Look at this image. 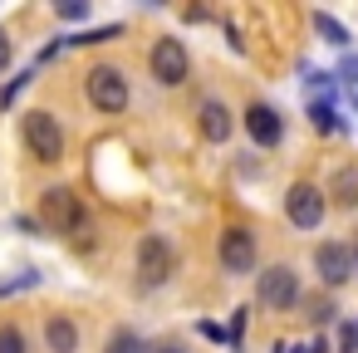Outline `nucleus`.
<instances>
[{
    "label": "nucleus",
    "mask_w": 358,
    "mask_h": 353,
    "mask_svg": "<svg viewBox=\"0 0 358 353\" xmlns=\"http://www.w3.org/2000/svg\"><path fill=\"white\" fill-rule=\"evenodd\" d=\"M309 123H314L324 138L348 133V118H338V103H319V99H309Z\"/></svg>",
    "instance_id": "13"
},
{
    "label": "nucleus",
    "mask_w": 358,
    "mask_h": 353,
    "mask_svg": "<svg viewBox=\"0 0 358 353\" xmlns=\"http://www.w3.org/2000/svg\"><path fill=\"white\" fill-rule=\"evenodd\" d=\"M353 255H358V245H353Z\"/></svg>",
    "instance_id": "31"
},
{
    "label": "nucleus",
    "mask_w": 358,
    "mask_h": 353,
    "mask_svg": "<svg viewBox=\"0 0 358 353\" xmlns=\"http://www.w3.org/2000/svg\"><path fill=\"white\" fill-rule=\"evenodd\" d=\"M255 299L265 304V309H294L299 304V275H294V265H265L260 275H255Z\"/></svg>",
    "instance_id": "4"
},
{
    "label": "nucleus",
    "mask_w": 358,
    "mask_h": 353,
    "mask_svg": "<svg viewBox=\"0 0 358 353\" xmlns=\"http://www.w3.org/2000/svg\"><path fill=\"white\" fill-rule=\"evenodd\" d=\"M338 84L343 89H358V55H343L338 59Z\"/></svg>",
    "instance_id": "23"
},
{
    "label": "nucleus",
    "mask_w": 358,
    "mask_h": 353,
    "mask_svg": "<svg viewBox=\"0 0 358 353\" xmlns=\"http://www.w3.org/2000/svg\"><path fill=\"white\" fill-rule=\"evenodd\" d=\"M45 348L50 353H79V324L69 314H50L45 319Z\"/></svg>",
    "instance_id": "12"
},
{
    "label": "nucleus",
    "mask_w": 358,
    "mask_h": 353,
    "mask_svg": "<svg viewBox=\"0 0 358 353\" xmlns=\"http://www.w3.org/2000/svg\"><path fill=\"white\" fill-rule=\"evenodd\" d=\"M314 270H319L324 289H343V284L358 275V255L348 250V240H319V250H314Z\"/></svg>",
    "instance_id": "8"
},
{
    "label": "nucleus",
    "mask_w": 358,
    "mask_h": 353,
    "mask_svg": "<svg viewBox=\"0 0 358 353\" xmlns=\"http://www.w3.org/2000/svg\"><path fill=\"white\" fill-rule=\"evenodd\" d=\"M84 94H89V103H94L99 113H108V118H118V113L128 108V99H133L128 74H123L118 64H89V74H84Z\"/></svg>",
    "instance_id": "1"
},
{
    "label": "nucleus",
    "mask_w": 358,
    "mask_h": 353,
    "mask_svg": "<svg viewBox=\"0 0 358 353\" xmlns=\"http://www.w3.org/2000/svg\"><path fill=\"white\" fill-rule=\"evenodd\" d=\"M172 265H177V255H172L167 236H143L138 240V280H143V289L167 284L172 280Z\"/></svg>",
    "instance_id": "9"
},
{
    "label": "nucleus",
    "mask_w": 358,
    "mask_h": 353,
    "mask_svg": "<svg viewBox=\"0 0 358 353\" xmlns=\"http://www.w3.org/2000/svg\"><path fill=\"white\" fill-rule=\"evenodd\" d=\"M334 314H338V309H334V299H329V294H314V299H304V319H309V324H329Z\"/></svg>",
    "instance_id": "16"
},
{
    "label": "nucleus",
    "mask_w": 358,
    "mask_h": 353,
    "mask_svg": "<svg viewBox=\"0 0 358 353\" xmlns=\"http://www.w3.org/2000/svg\"><path fill=\"white\" fill-rule=\"evenodd\" d=\"M226 40H231V50H236V55H245V40H241V30H236L231 20H226Z\"/></svg>",
    "instance_id": "26"
},
{
    "label": "nucleus",
    "mask_w": 358,
    "mask_h": 353,
    "mask_svg": "<svg viewBox=\"0 0 358 353\" xmlns=\"http://www.w3.org/2000/svg\"><path fill=\"white\" fill-rule=\"evenodd\" d=\"M255 231L250 226H226L221 236H216V260H221V270L226 275H250L255 270Z\"/></svg>",
    "instance_id": "7"
},
{
    "label": "nucleus",
    "mask_w": 358,
    "mask_h": 353,
    "mask_svg": "<svg viewBox=\"0 0 358 353\" xmlns=\"http://www.w3.org/2000/svg\"><path fill=\"white\" fill-rule=\"evenodd\" d=\"M40 226H50V231H59V236H69L74 240V231L89 240V221H84V201H79V192L74 187H50L45 196H40Z\"/></svg>",
    "instance_id": "2"
},
{
    "label": "nucleus",
    "mask_w": 358,
    "mask_h": 353,
    "mask_svg": "<svg viewBox=\"0 0 358 353\" xmlns=\"http://www.w3.org/2000/svg\"><path fill=\"white\" fill-rule=\"evenodd\" d=\"M103 353H148V343H143L133 329H113L108 343H103Z\"/></svg>",
    "instance_id": "15"
},
{
    "label": "nucleus",
    "mask_w": 358,
    "mask_h": 353,
    "mask_svg": "<svg viewBox=\"0 0 358 353\" xmlns=\"http://www.w3.org/2000/svg\"><path fill=\"white\" fill-rule=\"evenodd\" d=\"M245 314H250V309H236V319H231V329H226V338H231L226 348H241V338H245Z\"/></svg>",
    "instance_id": "25"
},
{
    "label": "nucleus",
    "mask_w": 358,
    "mask_h": 353,
    "mask_svg": "<svg viewBox=\"0 0 358 353\" xmlns=\"http://www.w3.org/2000/svg\"><path fill=\"white\" fill-rule=\"evenodd\" d=\"M338 201L358 206V172H338Z\"/></svg>",
    "instance_id": "21"
},
{
    "label": "nucleus",
    "mask_w": 358,
    "mask_h": 353,
    "mask_svg": "<svg viewBox=\"0 0 358 353\" xmlns=\"http://www.w3.org/2000/svg\"><path fill=\"white\" fill-rule=\"evenodd\" d=\"M123 25H103V30H84V35H69V45H103V40H118Z\"/></svg>",
    "instance_id": "19"
},
{
    "label": "nucleus",
    "mask_w": 358,
    "mask_h": 353,
    "mask_svg": "<svg viewBox=\"0 0 358 353\" xmlns=\"http://www.w3.org/2000/svg\"><path fill=\"white\" fill-rule=\"evenodd\" d=\"M30 284H40V270H25V275H15V280H0V299H6V294H20V289H30Z\"/></svg>",
    "instance_id": "20"
},
{
    "label": "nucleus",
    "mask_w": 358,
    "mask_h": 353,
    "mask_svg": "<svg viewBox=\"0 0 358 353\" xmlns=\"http://www.w3.org/2000/svg\"><path fill=\"white\" fill-rule=\"evenodd\" d=\"M25 147L35 152V162H59L64 157V128L50 108H30L25 113Z\"/></svg>",
    "instance_id": "3"
},
{
    "label": "nucleus",
    "mask_w": 358,
    "mask_h": 353,
    "mask_svg": "<svg viewBox=\"0 0 358 353\" xmlns=\"http://www.w3.org/2000/svg\"><path fill=\"white\" fill-rule=\"evenodd\" d=\"M6 64H10V35L0 30V69H6Z\"/></svg>",
    "instance_id": "28"
},
{
    "label": "nucleus",
    "mask_w": 358,
    "mask_h": 353,
    "mask_svg": "<svg viewBox=\"0 0 358 353\" xmlns=\"http://www.w3.org/2000/svg\"><path fill=\"white\" fill-rule=\"evenodd\" d=\"M241 123H245V133H250L255 147H280V138H285V123H280V113L270 103H250Z\"/></svg>",
    "instance_id": "10"
},
{
    "label": "nucleus",
    "mask_w": 358,
    "mask_h": 353,
    "mask_svg": "<svg viewBox=\"0 0 358 353\" xmlns=\"http://www.w3.org/2000/svg\"><path fill=\"white\" fill-rule=\"evenodd\" d=\"M167 353H182V348H167Z\"/></svg>",
    "instance_id": "30"
},
{
    "label": "nucleus",
    "mask_w": 358,
    "mask_h": 353,
    "mask_svg": "<svg viewBox=\"0 0 358 353\" xmlns=\"http://www.w3.org/2000/svg\"><path fill=\"white\" fill-rule=\"evenodd\" d=\"M338 348H343V353H358V314L338 324Z\"/></svg>",
    "instance_id": "22"
},
{
    "label": "nucleus",
    "mask_w": 358,
    "mask_h": 353,
    "mask_svg": "<svg viewBox=\"0 0 358 353\" xmlns=\"http://www.w3.org/2000/svg\"><path fill=\"white\" fill-rule=\"evenodd\" d=\"M270 353H309V348H304V343H289V338H275Z\"/></svg>",
    "instance_id": "27"
},
{
    "label": "nucleus",
    "mask_w": 358,
    "mask_h": 353,
    "mask_svg": "<svg viewBox=\"0 0 358 353\" xmlns=\"http://www.w3.org/2000/svg\"><path fill=\"white\" fill-rule=\"evenodd\" d=\"M55 15H59V20H84V15H89V0H59Z\"/></svg>",
    "instance_id": "24"
},
{
    "label": "nucleus",
    "mask_w": 358,
    "mask_h": 353,
    "mask_svg": "<svg viewBox=\"0 0 358 353\" xmlns=\"http://www.w3.org/2000/svg\"><path fill=\"white\" fill-rule=\"evenodd\" d=\"M25 84H35V64H30L25 74H15V79H10L6 89H0V108H10V103L20 99V89H25Z\"/></svg>",
    "instance_id": "18"
},
{
    "label": "nucleus",
    "mask_w": 358,
    "mask_h": 353,
    "mask_svg": "<svg viewBox=\"0 0 358 353\" xmlns=\"http://www.w3.org/2000/svg\"><path fill=\"white\" fill-rule=\"evenodd\" d=\"M196 128H201V138H206V143H231L236 118H231V108H226L221 99H206V103L196 108Z\"/></svg>",
    "instance_id": "11"
},
{
    "label": "nucleus",
    "mask_w": 358,
    "mask_h": 353,
    "mask_svg": "<svg viewBox=\"0 0 358 353\" xmlns=\"http://www.w3.org/2000/svg\"><path fill=\"white\" fill-rule=\"evenodd\" d=\"M309 353H334V348H329V338H314V343H309Z\"/></svg>",
    "instance_id": "29"
},
{
    "label": "nucleus",
    "mask_w": 358,
    "mask_h": 353,
    "mask_svg": "<svg viewBox=\"0 0 358 353\" xmlns=\"http://www.w3.org/2000/svg\"><path fill=\"white\" fill-rule=\"evenodd\" d=\"M148 69H152V79H157L162 89H177V84H187V74H192V55H187L182 40L162 35V40L152 45V55H148Z\"/></svg>",
    "instance_id": "5"
},
{
    "label": "nucleus",
    "mask_w": 358,
    "mask_h": 353,
    "mask_svg": "<svg viewBox=\"0 0 358 353\" xmlns=\"http://www.w3.org/2000/svg\"><path fill=\"white\" fill-rule=\"evenodd\" d=\"M309 25H314V30H319V40H324V45H334V50H348V45H353L348 25H338L329 10H314V15H309Z\"/></svg>",
    "instance_id": "14"
},
{
    "label": "nucleus",
    "mask_w": 358,
    "mask_h": 353,
    "mask_svg": "<svg viewBox=\"0 0 358 353\" xmlns=\"http://www.w3.org/2000/svg\"><path fill=\"white\" fill-rule=\"evenodd\" d=\"M0 353H30V343L15 324H0Z\"/></svg>",
    "instance_id": "17"
},
{
    "label": "nucleus",
    "mask_w": 358,
    "mask_h": 353,
    "mask_svg": "<svg viewBox=\"0 0 358 353\" xmlns=\"http://www.w3.org/2000/svg\"><path fill=\"white\" fill-rule=\"evenodd\" d=\"M324 211H329L324 187H314V182H294V187L285 192V216H289L294 231H319V226H324Z\"/></svg>",
    "instance_id": "6"
}]
</instances>
